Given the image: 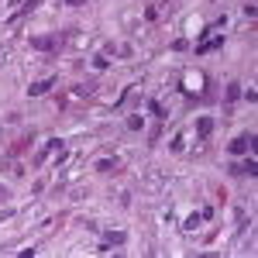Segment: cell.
I'll use <instances>...</instances> for the list:
<instances>
[{
  "label": "cell",
  "mask_w": 258,
  "mask_h": 258,
  "mask_svg": "<svg viewBox=\"0 0 258 258\" xmlns=\"http://www.w3.org/2000/svg\"><path fill=\"white\" fill-rule=\"evenodd\" d=\"M241 97V83H227V90H224V103L227 107H234V100Z\"/></svg>",
  "instance_id": "obj_9"
},
{
  "label": "cell",
  "mask_w": 258,
  "mask_h": 258,
  "mask_svg": "<svg viewBox=\"0 0 258 258\" xmlns=\"http://www.w3.org/2000/svg\"><path fill=\"white\" fill-rule=\"evenodd\" d=\"M200 224H203V217H200V213H196V210H193V213H190V217H186V220H182V231H196V227H200Z\"/></svg>",
  "instance_id": "obj_12"
},
{
  "label": "cell",
  "mask_w": 258,
  "mask_h": 258,
  "mask_svg": "<svg viewBox=\"0 0 258 258\" xmlns=\"http://www.w3.org/2000/svg\"><path fill=\"white\" fill-rule=\"evenodd\" d=\"M117 169H121L117 159H100V162H97V172H117Z\"/></svg>",
  "instance_id": "obj_11"
},
{
  "label": "cell",
  "mask_w": 258,
  "mask_h": 258,
  "mask_svg": "<svg viewBox=\"0 0 258 258\" xmlns=\"http://www.w3.org/2000/svg\"><path fill=\"white\" fill-rule=\"evenodd\" d=\"M38 4H42V0H24V4H21V11H17L11 21H17V17H28L31 11H38Z\"/></svg>",
  "instance_id": "obj_10"
},
{
  "label": "cell",
  "mask_w": 258,
  "mask_h": 258,
  "mask_svg": "<svg viewBox=\"0 0 258 258\" xmlns=\"http://www.w3.org/2000/svg\"><path fill=\"white\" fill-rule=\"evenodd\" d=\"M213 134V117H196V138H210Z\"/></svg>",
  "instance_id": "obj_8"
},
{
  "label": "cell",
  "mask_w": 258,
  "mask_h": 258,
  "mask_svg": "<svg viewBox=\"0 0 258 258\" xmlns=\"http://www.w3.org/2000/svg\"><path fill=\"white\" fill-rule=\"evenodd\" d=\"M231 172H234V176H255V172H258V162H255V159L234 162V165H231Z\"/></svg>",
  "instance_id": "obj_7"
},
{
  "label": "cell",
  "mask_w": 258,
  "mask_h": 258,
  "mask_svg": "<svg viewBox=\"0 0 258 258\" xmlns=\"http://www.w3.org/2000/svg\"><path fill=\"white\" fill-rule=\"evenodd\" d=\"M107 65H110L107 55H97V59H93V69H107Z\"/></svg>",
  "instance_id": "obj_16"
},
{
  "label": "cell",
  "mask_w": 258,
  "mask_h": 258,
  "mask_svg": "<svg viewBox=\"0 0 258 258\" xmlns=\"http://www.w3.org/2000/svg\"><path fill=\"white\" fill-rule=\"evenodd\" d=\"M7 200H11V190L4 186V182H0V203H7Z\"/></svg>",
  "instance_id": "obj_17"
},
{
  "label": "cell",
  "mask_w": 258,
  "mask_h": 258,
  "mask_svg": "<svg viewBox=\"0 0 258 258\" xmlns=\"http://www.w3.org/2000/svg\"><path fill=\"white\" fill-rule=\"evenodd\" d=\"M28 45L38 48V52H55V48H59V38H55V34H34Z\"/></svg>",
  "instance_id": "obj_1"
},
{
  "label": "cell",
  "mask_w": 258,
  "mask_h": 258,
  "mask_svg": "<svg viewBox=\"0 0 258 258\" xmlns=\"http://www.w3.org/2000/svg\"><path fill=\"white\" fill-rule=\"evenodd\" d=\"M55 76H45V80H38V83H31L28 86V97H42V93H48V90H55Z\"/></svg>",
  "instance_id": "obj_5"
},
{
  "label": "cell",
  "mask_w": 258,
  "mask_h": 258,
  "mask_svg": "<svg viewBox=\"0 0 258 258\" xmlns=\"http://www.w3.org/2000/svg\"><path fill=\"white\" fill-rule=\"evenodd\" d=\"M128 128H131V131H141V128H145L141 114H131V117H128Z\"/></svg>",
  "instance_id": "obj_14"
},
{
  "label": "cell",
  "mask_w": 258,
  "mask_h": 258,
  "mask_svg": "<svg viewBox=\"0 0 258 258\" xmlns=\"http://www.w3.org/2000/svg\"><path fill=\"white\" fill-rule=\"evenodd\" d=\"M124 241H128V234H124V231H107V234H103V244H100V251H110V248H121Z\"/></svg>",
  "instance_id": "obj_4"
},
{
  "label": "cell",
  "mask_w": 258,
  "mask_h": 258,
  "mask_svg": "<svg viewBox=\"0 0 258 258\" xmlns=\"http://www.w3.org/2000/svg\"><path fill=\"white\" fill-rule=\"evenodd\" d=\"M186 48H190L186 38H176V42H172V52H186Z\"/></svg>",
  "instance_id": "obj_15"
},
{
  "label": "cell",
  "mask_w": 258,
  "mask_h": 258,
  "mask_svg": "<svg viewBox=\"0 0 258 258\" xmlns=\"http://www.w3.org/2000/svg\"><path fill=\"white\" fill-rule=\"evenodd\" d=\"M251 145H255V134H238V138L227 145V152H231V155H244Z\"/></svg>",
  "instance_id": "obj_2"
},
{
  "label": "cell",
  "mask_w": 258,
  "mask_h": 258,
  "mask_svg": "<svg viewBox=\"0 0 258 258\" xmlns=\"http://www.w3.org/2000/svg\"><path fill=\"white\" fill-rule=\"evenodd\" d=\"M148 110H152V114H155V117H159V121H162V117H165V107H162V103H159V100H148Z\"/></svg>",
  "instance_id": "obj_13"
},
{
  "label": "cell",
  "mask_w": 258,
  "mask_h": 258,
  "mask_svg": "<svg viewBox=\"0 0 258 258\" xmlns=\"http://www.w3.org/2000/svg\"><path fill=\"white\" fill-rule=\"evenodd\" d=\"M65 4H69V7H83V4H86V0H65Z\"/></svg>",
  "instance_id": "obj_18"
},
{
  "label": "cell",
  "mask_w": 258,
  "mask_h": 258,
  "mask_svg": "<svg viewBox=\"0 0 258 258\" xmlns=\"http://www.w3.org/2000/svg\"><path fill=\"white\" fill-rule=\"evenodd\" d=\"M55 152H62V138H48V145H45L38 155H34V165H42V162H45L48 155H55Z\"/></svg>",
  "instance_id": "obj_6"
},
{
  "label": "cell",
  "mask_w": 258,
  "mask_h": 258,
  "mask_svg": "<svg viewBox=\"0 0 258 258\" xmlns=\"http://www.w3.org/2000/svg\"><path fill=\"white\" fill-rule=\"evenodd\" d=\"M217 48H224V34H217V38H203L193 48V55H207V52H217Z\"/></svg>",
  "instance_id": "obj_3"
}]
</instances>
